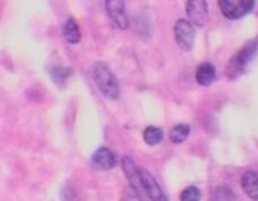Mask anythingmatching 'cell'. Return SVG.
<instances>
[{"mask_svg":"<svg viewBox=\"0 0 258 201\" xmlns=\"http://www.w3.org/2000/svg\"><path fill=\"white\" fill-rule=\"evenodd\" d=\"M92 77H94V81L97 84V87L100 89V92L110 98V100H117L120 97V86L118 81L115 78V75L112 74L104 63L98 61L92 66Z\"/></svg>","mask_w":258,"mask_h":201,"instance_id":"cell-1","label":"cell"},{"mask_svg":"<svg viewBox=\"0 0 258 201\" xmlns=\"http://www.w3.org/2000/svg\"><path fill=\"white\" fill-rule=\"evenodd\" d=\"M258 52V39L249 41L244 47H241L235 57L229 61L227 66V75L230 78H236L238 75H241L246 70V67L249 66V63L253 60V57Z\"/></svg>","mask_w":258,"mask_h":201,"instance_id":"cell-2","label":"cell"},{"mask_svg":"<svg viewBox=\"0 0 258 201\" xmlns=\"http://www.w3.org/2000/svg\"><path fill=\"white\" fill-rule=\"evenodd\" d=\"M255 0H218L219 10L227 19L236 21L250 13Z\"/></svg>","mask_w":258,"mask_h":201,"instance_id":"cell-3","label":"cell"},{"mask_svg":"<svg viewBox=\"0 0 258 201\" xmlns=\"http://www.w3.org/2000/svg\"><path fill=\"white\" fill-rule=\"evenodd\" d=\"M174 38L180 50L190 52L195 45V25L190 21L179 19L174 24Z\"/></svg>","mask_w":258,"mask_h":201,"instance_id":"cell-4","label":"cell"},{"mask_svg":"<svg viewBox=\"0 0 258 201\" xmlns=\"http://www.w3.org/2000/svg\"><path fill=\"white\" fill-rule=\"evenodd\" d=\"M104 7H106L107 16L110 17V21H112L118 28L126 30L129 27L124 0H104Z\"/></svg>","mask_w":258,"mask_h":201,"instance_id":"cell-5","label":"cell"},{"mask_svg":"<svg viewBox=\"0 0 258 201\" xmlns=\"http://www.w3.org/2000/svg\"><path fill=\"white\" fill-rule=\"evenodd\" d=\"M188 19L195 27H204L209 21V7L206 0H188L187 2Z\"/></svg>","mask_w":258,"mask_h":201,"instance_id":"cell-6","label":"cell"},{"mask_svg":"<svg viewBox=\"0 0 258 201\" xmlns=\"http://www.w3.org/2000/svg\"><path fill=\"white\" fill-rule=\"evenodd\" d=\"M121 167H123L124 175L127 176V181H129V184H131L133 190H134L137 195L145 193L143 182H142V178H140V169H137L136 162H134L131 158H123V161H121Z\"/></svg>","mask_w":258,"mask_h":201,"instance_id":"cell-7","label":"cell"},{"mask_svg":"<svg viewBox=\"0 0 258 201\" xmlns=\"http://www.w3.org/2000/svg\"><path fill=\"white\" fill-rule=\"evenodd\" d=\"M140 178H142V182H143L145 193L151 198V201H168L167 195L163 193V190L157 184V181L154 179V176L148 170L140 169Z\"/></svg>","mask_w":258,"mask_h":201,"instance_id":"cell-8","label":"cell"},{"mask_svg":"<svg viewBox=\"0 0 258 201\" xmlns=\"http://www.w3.org/2000/svg\"><path fill=\"white\" fill-rule=\"evenodd\" d=\"M92 162L95 164V166L98 169H103V170H110V169H114L115 167V164H117V156L115 153L107 148V147H101L98 148L94 156H92Z\"/></svg>","mask_w":258,"mask_h":201,"instance_id":"cell-9","label":"cell"},{"mask_svg":"<svg viewBox=\"0 0 258 201\" xmlns=\"http://www.w3.org/2000/svg\"><path fill=\"white\" fill-rule=\"evenodd\" d=\"M241 187L249 198L258 201V172L249 170L241 176Z\"/></svg>","mask_w":258,"mask_h":201,"instance_id":"cell-10","label":"cell"},{"mask_svg":"<svg viewBox=\"0 0 258 201\" xmlns=\"http://www.w3.org/2000/svg\"><path fill=\"white\" fill-rule=\"evenodd\" d=\"M216 78V69L212 63H202L196 69V81L201 86H209Z\"/></svg>","mask_w":258,"mask_h":201,"instance_id":"cell-11","label":"cell"},{"mask_svg":"<svg viewBox=\"0 0 258 201\" xmlns=\"http://www.w3.org/2000/svg\"><path fill=\"white\" fill-rule=\"evenodd\" d=\"M62 34L69 44H78L81 41V31L80 27L77 24V21L73 17H69V19L64 22L62 25Z\"/></svg>","mask_w":258,"mask_h":201,"instance_id":"cell-12","label":"cell"},{"mask_svg":"<svg viewBox=\"0 0 258 201\" xmlns=\"http://www.w3.org/2000/svg\"><path fill=\"white\" fill-rule=\"evenodd\" d=\"M48 74L51 77V80L56 83L59 87L66 86V80L70 77L72 69L70 67H64V66H54V67H47Z\"/></svg>","mask_w":258,"mask_h":201,"instance_id":"cell-13","label":"cell"},{"mask_svg":"<svg viewBox=\"0 0 258 201\" xmlns=\"http://www.w3.org/2000/svg\"><path fill=\"white\" fill-rule=\"evenodd\" d=\"M188 136H190V126L185 125V123H179V125L173 126V128H171V131H170V139H171V142H174V143H182V142H185Z\"/></svg>","mask_w":258,"mask_h":201,"instance_id":"cell-14","label":"cell"},{"mask_svg":"<svg viewBox=\"0 0 258 201\" xmlns=\"http://www.w3.org/2000/svg\"><path fill=\"white\" fill-rule=\"evenodd\" d=\"M163 139V131L159 126H148L143 131V140L148 145H157Z\"/></svg>","mask_w":258,"mask_h":201,"instance_id":"cell-15","label":"cell"},{"mask_svg":"<svg viewBox=\"0 0 258 201\" xmlns=\"http://www.w3.org/2000/svg\"><path fill=\"white\" fill-rule=\"evenodd\" d=\"M180 201H201V192L198 187L190 186L187 189H183L180 193Z\"/></svg>","mask_w":258,"mask_h":201,"instance_id":"cell-16","label":"cell"},{"mask_svg":"<svg viewBox=\"0 0 258 201\" xmlns=\"http://www.w3.org/2000/svg\"><path fill=\"white\" fill-rule=\"evenodd\" d=\"M213 201H235V195L227 187H218L213 193Z\"/></svg>","mask_w":258,"mask_h":201,"instance_id":"cell-17","label":"cell"},{"mask_svg":"<svg viewBox=\"0 0 258 201\" xmlns=\"http://www.w3.org/2000/svg\"><path fill=\"white\" fill-rule=\"evenodd\" d=\"M123 201H142L139 196H137V193L131 189L129 192H126L124 195H123Z\"/></svg>","mask_w":258,"mask_h":201,"instance_id":"cell-18","label":"cell"}]
</instances>
